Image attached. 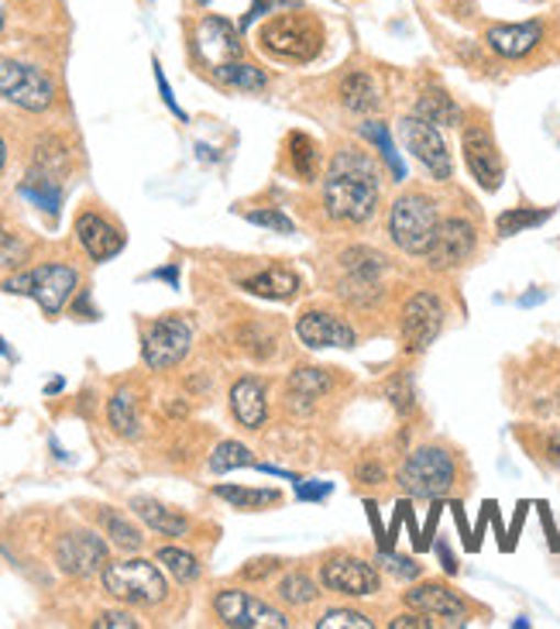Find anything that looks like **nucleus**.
<instances>
[{"mask_svg":"<svg viewBox=\"0 0 560 629\" xmlns=\"http://www.w3.org/2000/svg\"><path fill=\"white\" fill-rule=\"evenodd\" d=\"M323 210L338 224H369L378 210V173L375 165L348 149L333 159L323 180Z\"/></svg>","mask_w":560,"mask_h":629,"instance_id":"1","label":"nucleus"},{"mask_svg":"<svg viewBox=\"0 0 560 629\" xmlns=\"http://www.w3.org/2000/svg\"><path fill=\"white\" fill-rule=\"evenodd\" d=\"M323 24L314 11L306 8H286L275 11L259 24V52H265L275 63L306 66L323 52Z\"/></svg>","mask_w":560,"mask_h":629,"instance_id":"2","label":"nucleus"},{"mask_svg":"<svg viewBox=\"0 0 560 629\" xmlns=\"http://www.w3.org/2000/svg\"><path fill=\"white\" fill-rule=\"evenodd\" d=\"M103 592L114 595L118 603L124 606H142V609H152V606H162L165 598H169V585H165L162 571L155 561H145V557H131V561H110L103 567Z\"/></svg>","mask_w":560,"mask_h":629,"instance_id":"3","label":"nucleus"},{"mask_svg":"<svg viewBox=\"0 0 560 629\" xmlns=\"http://www.w3.org/2000/svg\"><path fill=\"white\" fill-rule=\"evenodd\" d=\"M76 290H79V272L66 262H45L39 269H28L4 279V293L32 296L45 310V317H59L66 303L76 296Z\"/></svg>","mask_w":560,"mask_h":629,"instance_id":"4","label":"nucleus"},{"mask_svg":"<svg viewBox=\"0 0 560 629\" xmlns=\"http://www.w3.org/2000/svg\"><path fill=\"white\" fill-rule=\"evenodd\" d=\"M437 224L440 214L427 193H403L388 210V235L406 254H427Z\"/></svg>","mask_w":560,"mask_h":629,"instance_id":"5","label":"nucleus"},{"mask_svg":"<svg viewBox=\"0 0 560 629\" xmlns=\"http://www.w3.org/2000/svg\"><path fill=\"white\" fill-rule=\"evenodd\" d=\"M454 478L458 465L443 447H416L399 468V485L413 499H443L454 489Z\"/></svg>","mask_w":560,"mask_h":629,"instance_id":"6","label":"nucleus"},{"mask_svg":"<svg viewBox=\"0 0 560 629\" xmlns=\"http://www.w3.org/2000/svg\"><path fill=\"white\" fill-rule=\"evenodd\" d=\"M0 97L28 113H45L55 104V83L45 69L32 63L0 59Z\"/></svg>","mask_w":560,"mask_h":629,"instance_id":"7","label":"nucleus"},{"mask_svg":"<svg viewBox=\"0 0 560 629\" xmlns=\"http://www.w3.org/2000/svg\"><path fill=\"white\" fill-rule=\"evenodd\" d=\"M193 348V324L179 313H169V317H158L145 327L142 337V358L152 371H165L176 368Z\"/></svg>","mask_w":560,"mask_h":629,"instance_id":"8","label":"nucleus"},{"mask_svg":"<svg viewBox=\"0 0 560 629\" xmlns=\"http://www.w3.org/2000/svg\"><path fill=\"white\" fill-rule=\"evenodd\" d=\"M213 612L223 626L234 629H289L286 612L262 603L259 595L241 592V588H220L213 595Z\"/></svg>","mask_w":560,"mask_h":629,"instance_id":"9","label":"nucleus"},{"mask_svg":"<svg viewBox=\"0 0 560 629\" xmlns=\"http://www.w3.org/2000/svg\"><path fill=\"white\" fill-rule=\"evenodd\" d=\"M399 138H403V145L413 152V159L427 169V173L437 180V183H447L454 173V162H451V152H447V141L440 134L437 124L424 121V118H406L399 124Z\"/></svg>","mask_w":560,"mask_h":629,"instance_id":"10","label":"nucleus"},{"mask_svg":"<svg viewBox=\"0 0 560 629\" xmlns=\"http://www.w3.org/2000/svg\"><path fill=\"white\" fill-rule=\"evenodd\" d=\"M320 585L333 595H348V598H372L382 588L378 571L351 554H330L320 564Z\"/></svg>","mask_w":560,"mask_h":629,"instance_id":"11","label":"nucleus"},{"mask_svg":"<svg viewBox=\"0 0 560 629\" xmlns=\"http://www.w3.org/2000/svg\"><path fill=\"white\" fill-rule=\"evenodd\" d=\"M440 330H443V303L433 293L409 296L403 306V321H399L406 355H424L440 337Z\"/></svg>","mask_w":560,"mask_h":629,"instance_id":"12","label":"nucleus"},{"mask_svg":"<svg viewBox=\"0 0 560 629\" xmlns=\"http://www.w3.org/2000/svg\"><path fill=\"white\" fill-rule=\"evenodd\" d=\"M55 564L69 578H94L103 575V567L110 564V551L97 533L76 530L59 536V543H55Z\"/></svg>","mask_w":560,"mask_h":629,"instance_id":"13","label":"nucleus"},{"mask_svg":"<svg viewBox=\"0 0 560 629\" xmlns=\"http://www.w3.org/2000/svg\"><path fill=\"white\" fill-rule=\"evenodd\" d=\"M461 149H464V162L471 169V176L479 180L482 189L495 193L502 186V180H506V165H502V155H498L492 131L485 124H468L464 138H461Z\"/></svg>","mask_w":560,"mask_h":629,"instance_id":"14","label":"nucleus"},{"mask_svg":"<svg viewBox=\"0 0 560 629\" xmlns=\"http://www.w3.org/2000/svg\"><path fill=\"white\" fill-rule=\"evenodd\" d=\"M474 245H479L474 224L464 217H447L437 224V235L427 248V262L433 269H458L474 254Z\"/></svg>","mask_w":560,"mask_h":629,"instance_id":"15","label":"nucleus"},{"mask_svg":"<svg viewBox=\"0 0 560 629\" xmlns=\"http://www.w3.org/2000/svg\"><path fill=\"white\" fill-rule=\"evenodd\" d=\"M193 48L210 69L231 63V59H241V28L231 24L228 18L207 14L193 32Z\"/></svg>","mask_w":560,"mask_h":629,"instance_id":"16","label":"nucleus"},{"mask_svg":"<svg viewBox=\"0 0 560 629\" xmlns=\"http://www.w3.org/2000/svg\"><path fill=\"white\" fill-rule=\"evenodd\" d=\"M344 272L348 279L341 282L344 285V296L358 300V303H372L382 290V275H385V254L375 251V248H351L344 251Z\"/></svg>","mask_w":560,"mask_h":629,"instance_id":"17","label":"nucleus"},{"mask_svg":"<svg viewBox=\"0 0 560 629\" xmlns=\"http://www.w3.org/2000/svg\"><path fill=\"white\" fill-rule=\"evenodd\" d=\"M296 337L303 340L306 348H354V327L341 317H333L327 310H306L303 317L296 321Z\"/></svg>","mask_w":560,"mask_h":629,"instance_id":"18","label":"nucleus"},{"mask_svg":"<svg viewBox=\"0 0 560 629\" xmlns=\"http://www.w3.org/2000/svg\"><path fill=\"white\" fill-rule=\"evenodd\" d=\"M76 241L83 245V251H87L94 262H110L114 254L124 251V231L97 210H87L76 217Z\"/></svg>","mask_w":560,"mask_h":629,"instance_id":"19","label":"nucleus"},{"mask_svg":"<svg viewBox=\"0 0 560 629\" xmlns=\"http://www.w3.org/2000/svg\"><path fill=\"white\" fill-rule=\"evenodd\" d=\"M406 606L416 612H427L430 619H440L447 626H461L468 622V603L440 582H427V585H416L406 592Z\"/></svg>","mask_w":560,"mask_h":629,"instance_id":"20","label":"nucleus"},{"mask_svg":"<svg viewBox=\"0 0 560 629\" xmlns=\"http://www.w3.org/2000/svg\"><path fill=\"white\" fill-rule=\"evenodd\" d=\"M543 42V24L540 21H523V24H492L485 32V45L502 55V59H526L534 55Z\"/></svg>","mask_w":560,"mask_h":629,"instance_id":"21","label":"nucleus"},{"mask_svg":"<svg viewBox=\"0 0 560 629\" xmlns=\"http://www.w3.org/2000/svg\"><path fill=\"white\" fill-rule=\"evenodd\" d=\"M231 413L244 431H262L268 420V389L262 379L244 376L231 386Z\"/></svg>","mask_w":560,"mask_h":629,"instance_id":"22","label":"nucleus"},{"mask_svg":"<svg viewBox=\"0 0 560 629\" xmlns=\"http://www.w3.org/2000/svg\"><path fill=\"white\" fill-rule=\"evenodd\" d=\"M330 371L327 368H314V365H306V368H296L289 382H286V403L299 413H314L320 399L330 392Z\"/></svg>","mask_w":560,"mask_h":629,"instance_id":"23","label":"nucleus"},{"mask_svg":"<svg viewBox=\"0 0 560 629\" xmlns=\"http://www.w3.org/2000/svg\"><path fill=\"white\" fill-rule=\"evenodd\" d=\"M241 290L265 300H293L299 293V275L289 265H268L259 275L241 279Z\"/></svg>","mask_w":560,"mask_h":629,"instance_id":"24","label":"nucleus"},{"mask_svg":"<svg viewBox=\"0 0 560 629\" xmlns=\"http://www.w3.org/2000/svg\"><path fill=\"white\" fill-rule=\"evenodd\" d=\"M131 509L134 517L142 520L149 530L162 533V536H186L189 533V520L183 517V512L162 506L158 499H149V496H134L131 499Z\"/></svg>","mask_w":560,"mask_h":629,"instance_id":"25","label":"nucleus"},{"mask_svg":"<svg viewBox=\"0 0 560 629\" xmlns=\"http://www.w3.org/2000/svg\"><path fill=\"white\" fill-rule=\"evenodd\" d=\"M341 104L351 110V113H372L378 110L382 104V94H378V83L372 73L365 69H354L341 79Z\"/></svg>","mask_w":560,"mask_h":629,"instance_id":"26","label":"nucleus"},{"mask_svg":"<svg viewBox=\"0 0 560 629\" xmlns=\"http://www.w3.org/2000/svg\"><path fill=\"white\" fill-rule=\"evenodd\" d=\"M286 149H289V169H293V176H296L299 183H317L320 162H323L317 141L306 134V131H293V134L286 138Z\"/></svg>","mask_w":560,"mask_h":629,"instance_id":"27","label":"nucleus"},{"mask_svg":"<svg viewBox=\"0 0 560 629\" xmlns=\"http://www.w3.org/2000/svg\"><path fill=\"white\" fill-rule=\"evenodd\" d=\"M416 118H424L437 128H454L461 124V107L454 104V97H447V90L430 87L416 100Z\"/></svg>","mask_w":560,"mask_h":629,"instance_id":"28","label":"nucleus"},{"mask_svg":"<svg viewBox=\"0 0 560 629\" xmlns=\"http://www.w3.org/2000/svg\"><path fill=\"white\" fill-rule=\"evenodd\" d=\"M213 79L220 83V87H228V90H244V94H259L268 87V76L265 69L259 66H251V63H241V59H231V63H223L217 69H210Z\"/></svg>","mask_w":560,"mask_h":629,"instance_id":"29","label":"nucleus"},{"mask_svg":"<svg viewBox=\"0 0 560 629\" xmlns=\"http://www.w3.org/2000/svg\"><path fill=\"white\" fill-rule=\"evenodd\" d=\"M213 496L223 499V502H231L241 512H259L265 506L283 502V492H278V489H248V485H217Z\"/></svg>","mask_w":560,"mask_h":629,"instance_id":"30","label":"nucleus"},{"mask_svg":"<svg viewBox=\"0 0 560 629\" xmlns=\"http://www.w3.org/2000/svg\"><path fill=\"white\" fill-rule=\"evenodd\" d=\"M107 420H110V426H114V434H121V437H138V431H142V416H138V399H134V392L118 389L114 395H110Z\"/></svg>","mask_w":560,"mask_h":629,"instance_id":"31","label":"nucleus"},{"mask_svg":"<svg viewBox=\"0 0 560 629\" xmlns=\"http://www.w3.org/2000/svg\"><path fill=\"white\" fill-rule=\"evenodd\" d=\"M21 193H24L28 199H35V204H39L42 210H48V214H55V210H59V204H63L59 176L45 173V169H32V176L21 183Z\"/></svg>","mask_w":560,"mask_h":629,"instance_id":"32","label":"nucleus"},{"mask_svg":"<svg viewBox=\"0 0 560 629\" xmlns=\"http://www.w3.org/2000/svg\"><path fill=\"white\" fill-rule=\"evenodd\" d=\"M100 527H103V533L118 543L121 551H142V543H145V536H142V530H138L128 517H121V512H114L110 506H103L100 509Z\"/></svg>","mask_w":560,"mask_h":629,"instance_id":"33","label":"nucleus"},{"mask_svg":"<svg viewBox=\"0 0 560 629\" xmlns=\"http://www.w3.org/2000/svg\"><path fill=\"white\" fill-rule=\"evenodd\" d=\"M550 217H553V207H543V210H537V207H513L506 214H498L495 227H498L502 238H513V235L529 231V227H540Z\"/></svg>","mask_w":560,"mask_h":629,"instance_id":"34","label":"nucleus"},{"mask_svg":"<svg viewBox=\"0 0 560 629\" xmlns=\"http://www.w3.org/2000/svg\"><path fill=\"white\" fill-rule=\"evenodd\" d=\"M278 598L293 609L314 606L320 598V585L310 575H303V571H293V575H286L283 582H278Z\"/></svg>","mask_w":560,"mask_h":629,"instance_id":"35","label":"nucleus"},{"mask_svg":"<svg viewBox=\"0 0 560 629\" xmlns=\"http://www.w3.org/2000/svg\"><path fill=\"white\" fill-rule=\"evenodd\" d=\"M238 468H255V454L238 441H220L210 454V471L213 475H228Z\"/></svg>","mask_w":560,"mask_h":629,"instance_id":"36","label":"nucleus"},{"mask_svg":"<svg viewBox=\"0 0 560 629\" xmlns=\"http://www.w3.org/2000/svg\"><path fill=\"white\" fill-rule=\"evenodd\" d=\"M155 561L169 571V575L179 582V585H193L196 578H200V561H196L189 551H183V547H162L158 554H155Z\"/></svg>","mask_w":560,"mask_h":629,"instance_id":"37","label":"nucleus"},{"mask_svg":"<svg viewBox=\"0 0 560 629\" xmlns=\"http://www.w3.org/2000/svg\"><path fill=\"white\" fill-rule=\"evenodd\" d=\"M361 134H365L372 145H378V155L385 159V165L392 169V180H406V165L399 162V155H396V145H392V134H388V128L382 124V121H365L361 124Z\"/></svg>","mask_w":560,"mask_h":629,"instance_id":"38","label":"nucleus"},{"mask_svg":"<svg viewBox=\"0 0 560 629\" xmlns=\"http://www.w3.org/2000/svg\"><path fill=\"white\" fill-rule=\"evenodd\" d=\"M28 254H32V245H28L21 235L0 227V269H21L28 262Z\"/></svg>","mask_w":560,"mask_h":629,"instance_id":"39","label":"nucleus"},{"mask_svg":"<svg viewBox=\"0 0 560 629\" xmlns=\"http://www.w3.org/2000/svg\"><path fill=\"white\" fill-rule=\"evenodd\" d=\"M244 217L255 227H265V231H272V235H296L293 217H286L283 210H272V207L262 210V207H255V210H248Z\"/></svg>","mask_w":560,"mask_h":629,"instance_id":"40","label":"nucleus"},{"mask_svg":"<svg viewBox=\"0 0 560 629\" xmlns=\"http://www.w3.org/2000/svg\"><path fill=\"white\" fill-rule=\"evenodd\" d=\"M320 629H372L375 622L365 616V612H358V609H330L323 619H317Z\"/></svg>","mask_w":560,"mask_h":629,"instance_id":"41","label":"nucleus"},{"mask_svg":"<svg viewBox=\"0 0 560 629\" xmlns=\"http://www.w3.org/2000/svg\"><path fill=\"white\" fill-rule=\"evenodd\" d=\"M286 8H296L293 0H251V8H248V14L241 18V32H248L251 24L255 21H262V18H272L275 11H286Z\"/></svg>","mask_w":560,"mask_h":629,"instance_id":"42","label":"nucleus"},{"mask_svg":"<svg viewBox=\"0 0 560 629\" xmlns=\"http://www.w3.org/2000/svg\"><path fill=\"white\" fill-rule=\"evenodd\" d=\"M388 399H392V406H396L399 413H413L416 406V395H413V379L409 376H396L388 382Z\"/></svg>","mask_w":560,"mask_h":629,"instance_id":"43","label":"nucleus"},{"mask_svg":"<svg viewBox=\"0 0 560 629\" xmlns=\"http://www.w3.org/2000/svg\"><path fill=\"white\" fill-rule=\"evenodd\" d=\"M378 561L392 571V575L396 578H403V582H413V578H419V564L413 561V557H399V554H392V551H382L378 554Z\"/></svg>","mask_w":560,"mask_h":629,"instance_id":"44","label":"nucleus"},{"mask_svg":"<svg viewBox=\"0 0 560 629\" xmlns=\"http://www.w3.org/2000/svg\"><path fill=\"white\" fill-rule=\"evenodd\" d=\"M433 626V619L427 616V612H403V616H396L388 622V629H430Z\"/></svg>","mask_w":560,"mask_h":629,"instance_id":"45","label":"nucleus"},{"mask_svg":"<svg viewBox=\"0 0 560 629\" xmlns=\"http://www.w3.org/2000/svg\"><path fill=\"white\" fill-rule=\"evenodd\" d=\"M94 626H100V629H138L142 622H138L134 616H128V612H103Z\"/></svg>","mask_w":560,"mask_h":629,"instance_id":"46","label":"nucleus"},{"mask_svg":"<svg viewBox=\"0 0 560 629\" xmlns=\"http://www.w3.org/2000/svg\"><path fill=\"white\" fill-rule=\"evenodd\" d=\"M354 478H358L361 485H382V481H385V468H382L378 462H361L358 471H354Z\"/></svg>","mask_w":560,"mask_h":629,"instance_id":"47","label":"nucleus"},{"mask_svg":"<svg viewBox=\"0 0 560 629\" xmlns=\"http://www.w3.org/2000/svg\"><path fill=\"white\" fill-rule=\"evenodd\" d=\"M155 83H158V90H162L165 107H169L173 113H179V118L186 121V113L179 110V104H176V97H173V90H169V83H165V73H162V66H158V63H155Z\"/></svg>","mask_w":560,"mask_h":629,"instance_id":"48","label":"nucleus"},{"mask_svg":"<svg viewBox=\"0 0 560 629\" xmlns=\"http://www.w3.org/2000/svg\"><path fill=\"white\" fill-rule=\"evenodd\" d=\"M259 567H244V578H251V582H255V578H268L272 575V571H278V561L275 557H265V561H255Z\"/></svg>","mask_w":560,"mask_h":629,"instance_id":"49","label":"nucleus"},{"mask_svg":"<svg viewBox=\"0 0 560 629\" xmlns=\"http://www.w3.org/2000/svg\"><path fill=\"white\" fill-rule=\"evenodd\" d=\"M543 451H547V457L553 465H560V437L557 434H550L547 441H543Z\"/></svg>","mask_w":560,"mask_h":629,"instance_id":"50","label":"nucleus"},{"mask_svg":"<svg viewBox=\"0 0 560 629\" xmlns=\"http://www.w3.org/2000/svg\"><path fill=\"white\" fill-rule=\"evenodd\" d=\"M437 554H440V561H443V567H447V575H454L458 571V564H454V557H451V551L443 547V543H437Z\"/></svg>","mask_w":560,"mask_h":629,"instance_id":"51","label":"nucleus"},{"mask_svg":"<svg viewBox=\"0 0 560 629\" xmlns=\"http://www.w3.org/2000/svg\"><path fill=\"white\" fill-rule=\"evenodd\" d=\"M4 162H8V145H4V138H0V169H4Z\"/></svg>","mask_w":560,"mask_h":629,"instance_id":"52","label":"nucleus"},{"mask_svg":"<svg viewBox=\"0 0 560 629\" xmlns=\"http://www.w3.org/2000/svg\"><path fill=\"white\" fill-rule=\"evenodd\" d=\"M0 32H4V4H0Z\"/></svg>","mask_w":560,"mask_h":629,"instance_id":"53","label":"nucleus"},{"mask_svg":"<svg viewBox=\"0 0 560 629\" xmlns=\"http://www.w3.org/2000/svg\"><path fill=\"white\" fill-rule=\"evenodd\" d=\"M0 355H8V348H4V340H0Z\"/></svg>","mask_w":560,"mask_h":629,"instance_id":"54","label":"nucleus"}]
</instances>
